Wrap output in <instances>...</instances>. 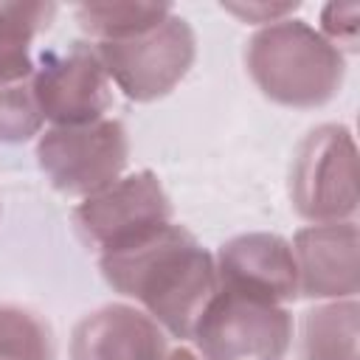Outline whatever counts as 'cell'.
<instances>
[{
	"instance_id": "1",
	"label": "cell",
	"mask_w": 360,
	"mask_h": 360,
	"mask_svg": "<svg viewBox=\"0 0 360 360\" xmlns=\"http://www.w3.org/2000/svg\"><path fill=\"white\" fill-rule=\"evenodd\" d=\"M98 270L115 292L135 301L166 335L180 340H191L217 292L214 256L177 222L127 250L98 256Z\"/></svg>"
},
{
	"instance_id": "2",
	"label": "cell",
	"mask_w": 360,
	"mask_h": 360,
	"mask_svg": "<svg viewBox=\"0 0 360 360\" xmlns=\"http://www.w3.org/2000/svg\"><path fill=\"white\" fill-rule=\"evenodd\" d=\"M245 68L264 98L315 110L340 93L346 56L315 25L287 17L262 25L245 42Z\"/></svg>"
},
{
	"instance_id": "3",
	"label": "cell",
	"mask_w": 360,
	"mask_h": 360,
	"mask_svg": "<svg viewBox=\"0 0 360 360\" xmlns=\"http://www.w3.org/2000/svg\"><path fill=\"white\" fill-rule=\"evenodd\" d=\"M290 202L301 219L343 222L357 214V146L343 124L309 129L290 166Z\"/></svg>"
},
{
	"instance_id": "4",
	"label": "cell",
	"mask_w": 360,
	"mask_h": 360,
	"mask_svg": "<svg viewBox=\"0 0 360 360\" xmlns=\"http://www.w3.org/2000/svg\"><path fill=\"white\" fill-rule=\"evenodd\" d=\"M37 163L59 194L87 200L124 177L129 163L127 127L118 118L48 127L37 141Z\"/></svg>"
},
{
	"instance_id": "5",
	"label": "cell",
	"mask_w": 360,
	"mask_h": 360,
	"mask_svg": "<svg viewBox=\"0 0 360 360\" xmlns=\"http://www.w3.org/2000/svg\"><path fill=\"white\" fill-rule=\"evenodd\" d=\"M295 338L292 312L281 304L217 290L191 340L202 360H284Z\"/></svg>"
},
{
	"instance_id": "6",
	"label": "cell",
	"mask_w": 360,
	"mask_h": 360,
	"mask_svg": "<svg viewBox=\"0 0 360 360\" xmlns=\"http://www.w3.org/2000/svg\"><path fill=\"white\" fill-rule=\"evenodd\" d=\"M172 222V200L158 174L149 169L124 174L73 208V228L79 239L98 250V256L127 250Z\"/></svg>"
},
{
	"instance_id": "7",
	"label": "cell",
	"mask_w": 360,
	"mask_h": 360,
	"mask_svg": "<svg viewBox=\"0 0 360 360\" xmlns=\"http://www.w3.org/2000/svg\"><path fill=\"white\" fill-rule=\"evenodd\" d=\"M93 45L110 82L132 101H158L169 96L186 79L197 56L194 28L174 11L138 37Z\"/></svg>"
},
{
	"instance_id": "8",
	"label": "cell",
	"mask_w": 360,
	"mask_h": 360,
	"mask_svg": "<svg viewBox=\"0 0 360 360\" xmlns=\"http://www.w3.org/2000/svg\"><path fill=\"white\" fill-rule=\"evenodd\" d=\"M31 90L42 121H51V127L90 124L107 118L112 107V82L96 45L87 39L45 51L37 59Z\"/></svg>"
},
{
	"instance_id": "9",
	"label": "cell",
	"mask_w": 360,
	"mask_h": 360,
	"mask_svg": "<svg viewBox=\"0 0 360 360\" xmlns=\"http://www.w3.org/2000/svg\"><path fill=\"white\" fill-rule=\"evenodd\" d=\"M217 290L287 307L298 298V270L292 248L278 233H239L217 256Z\"/></svg>"
},
{
	"instance_id": "10",
	"label": "cell",
	"mask_w": 360,
	"mask_h": 360,
	"mask_svg": "<svg viewBox=\"0 0 360 360\" xmlns=\"http://www.w3.org/2000/svg\"><path fill=\"white\" fill-rule=\"evenodd\" d=\"M290 248L298 270V298L318 304L357 298L360 239L354 219L307 225L292 236Z\"/></svg>"
},
{
	"instance_id": "11",
	"label": "cell",
	"mask_w": 360,
	"mask_h": 360,
	"mask_svg": "<svg viewBox=\"0 0 360 360\" xmlns=\"http://www.w3.org/2000/svg\"><path fill=\"white\" fill-rule=\"evenodd\" d=\"M169 335L132 304H104L70 332V360H166Z\"/></svg>"
},
{
	"instance_id": "12",
	"label": "cell",
	"mask_w": 360,
	"mask_h": 360,
	"mask_svg": "<svg viewBox=\"0 0 360 360\" xmlns=\"http://www.w3.org/2000/svg\"><path fill=\"white\" fill-rule=\"evenodd\" d=\"M357 298L321 301L298 321V360H360L357 357Z\"/></svg>"
},
{
	"instance_id": "13",
	"label": "cell",
	"mask_w": 360,
	"mask_h": 360,
	"mask_svg": "<svg viewBox=\"0 0 360 360\" xmlns=\"http://www.w3.org/2000/svg\"><path fill=\"white\" fill-rule=\"evenodd\" d=\"M56 3H0V87L31 82L34 39L48 31Z\"/></svg>"
},
{
	"instance_id": "14",
	"label": "cell",
	"mask_w": 360,
	"mask_h": 360,
	"mask_svg": "<svg viewBox=\"0 0 360 360\" xmlns=\"http://www.w3.org/2000/svg\"><path fill=\"white\" fill-rule=\"evenodd\" d=\"M169 14L166 3H82L73 8L79 28L96 42L138 37L160 25Z\"/></svg>"
},
{
	"instance_id": "15",
	"label": "cell",
	"mask_w": 360,
	"mask_h": 360,
	"mask_svg": "<svg viewBox=\"0 0 360 360\" xmlns=\"http://www.w3.org/2000/svg\"><path fill=\"white\" fill-rule=\"evenodd\" d=\"M0 360H56L48 318L22 304H0Z\"/></svg>"
},
{
	"instance_id": "16",
	"label": "cell",
	"mask_w": 360,
	"mask_h": 360,
	"mask_svg": "<svg viewBox=\"0 0 360 360\" xmlns=\"http://www.w3.org/2000/svg\"><path fill=\"white\" fill-rule=\"evenodd\" d=\"M42 115L31 82L0 87V143H22L42 132Z\"/></svg>"
},
{
	"instance_id": "17",
	"label": "cell",
	"mask_w": 360,
	"mask_h": 360,
	"mask_svg": "<svg viewBox=\"0 0 360 360\" xmlns=\"http://www.w3.org/2000/svg\"><path fill=\"white\" fill-rule=\"evenodd\" d=\"M335 48L357 51L360 34V3H326L321 8V28H318Z\"/></svg>"
},
{
	"instance_id": "18",
	"label": "cell",
	"mask_w": 360,
	"mask_h": 360,
	"mask_svg": "<svg viewBox=\"0 0 360 360\" xmlns=\"http://www.w3.org/2000/svg\"><path fill=\"white\" fill-rule=\"evenodd\" d=\"M298 8L301 3H222V11L239 17L242 22L259 25V28L292 17Z\"/></svg>"
},
{
	"instance_id": "19",
	"label": "cell",
	"mask_w": 360,
	"mask_h": 360,
	"mask_svg": "<svg viewBox=\"0 0 360 360\" xmlns=\"http://www.w3.org/2000/svg\"><path fill=\"white\" fill-rule=\"evenodd\" d=\"M166 360H202L194 349H186V346H180V349H174V352H169L166 354Z\"/></svg>"
}]
</instances>
